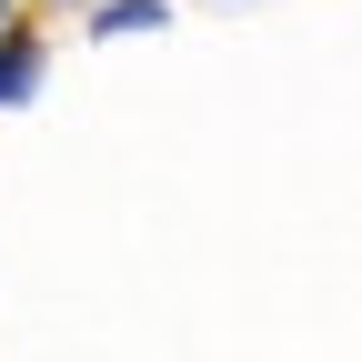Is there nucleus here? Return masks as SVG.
I'll use <instances>...</instances> for the list:
<instances>
[{"instance_id": "1", "label": "nucleus", "mask_w": 362, "mask_h": 362, "mask_svg": "<svg viewBox=\"0 0 362 362\" xmlns=\"http://www.w3.org/2000/svg\"><path fill=\"white\" fill-rule=\"evenodd\" d=\"M161 21V0H111V11H101V30H151Z\"/></svg>"}]
</instances>
